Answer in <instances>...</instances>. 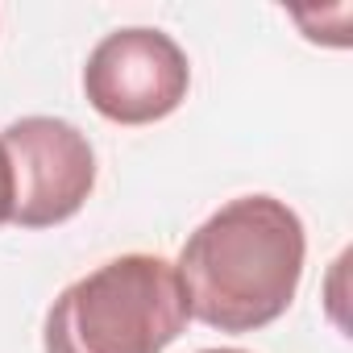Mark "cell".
<instances>
[{"label": "cell", "instance_id": "6", "mask_svg": "<svg viewBox=\"0 0 353 353\" xmlns=\"http://www.w3.org/2000/svg\"><path fill=\"white\" fill-rule=\"evenodd\" d=\"M200 353H245V349H200Z\"/></svg>", "mask_w": 353, "mask_h": 353}, {"label": "cell", "instance_id": "3", "mask_svg": "<svg viewBox=\"0 0 353 353\" xmlns=\"http://www.w3.org/2000/svg\"><path fill=\"white\" fill-rule=\"evenodd\" d=\"M192 63L162 30L129 26L96 42L83 67L88 104L117 125H154L188 100Z\"/></svg>", "mask_w": 353, "mask_h": 353}, {"label": "cell", "instance_id": "4", "mask_svg": "<svg viewBox=\"0 0 353 353\" xmlns=\"http://www.w3.org/2000/svg\"><path fill=\"white\" fill-rule=\"evenodd\" d=\"M13 166V225L50 229L71 221L96 188L92 141L63 117H21L0 133Z\"/></svg>", "mask_w": 353, "mask_h": 353}, {"label": "cell", "instance_id": "5", "mask_svg": "<svg viewBox=\"0 0 353 353\" xmlns=\"http://www.w3.org/2000/svg\"><path fill=\"white\" fill-rule=\"evenodd\" d=\"M13 221V166H9V154L0 145V225Z\"/></svg>", "mask_w": 353, "mask_h": 353}, {"label": "cell", "instance_id": "2", "mask_svg": "<svg viewBox=\"0 0 353 353\" xmlns=\"http://www.w3.org/2000/svg\"><path fill=\"white\" fill-rule=\"evenodd\" d=\"M174 262L121 254L75 279L46 312V353H162L188 328Z\"/></svg>", "mask_w": 353, "mask_h": 353}, {"label": "cell", "instance_id": "1", "mask_svg": "<svg viewBox=\"0 0 353 353\" xmlns=\"http://www.w3.org/2000/svg\"><path fill=\"white\" fill-rule=\"evenodd\" d=\"M307 237L295 208L274 196H237L216 208L179 250L188 316L221 332L274 324L303 279Z\"/></svg>", "mask_w": 353, "mask_h": 353}]
</instances>
